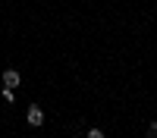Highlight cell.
Instances as JSON below:
<instances>
[{"instance_id": "obj_1", "label": "cell", "mask_w": 157, "mask_h": 138, "mask_svg": "<svg viewBox=\"0 0 157 138\" xmlns=\"http://www.w3.org/2000/svg\"><path fill=\"white\" fill-rule=\"evenodd\" d=\"M0 85H3V88H13V91H16V88L22 85V75H19V69H6L3 75H0Z\"/></svg>"}, {"instance_id": "obj_2", "label": "cell", "mask_w": 157, "mask_h": 138, "mask_svg": "<svg viewBox=\"0 0 157 138\" xmlns=\"http://www.w3.org/2000/svg\"><path fill=\"white\" fill-rule=\"evenodd\" d=\"M25 122H29L32 129H38V125L44 122V110L41 107H29V110H25Z\"/></svg>"}, {"instance_id": "obj_3", "label": "cell", "mask_w": 157, "mask_h": 138, "mask_svg": "<svg viewBox=\"0 0 157 138\" xmlns=\"http://www.w3.org/2000/svg\"><path fill=\"white\" fill-rule=\"evenodd\" d=\"M85 138H107V135H104L101 129H88V132H85Z\"/></svg>"}, {"instance_id": "obj_4", "label": "cell", "mask_w": 157, "mask_h": 138, "mask_svg": "<svg viewBox=\"0 0 157 138\" xmlns=\"http://www.w3.org/2000/svg\"><path fill=\"white\" fill-rule=\"evenodd\" d=\"M145 138H157V119L148 125V132H145Z\"/></svg>"}, {"instance_id": "obj_5", "label": "cell", "mask_w": 157, "mask_h": 138, "mask_svg": "<svg viewBox=\"0 0 157 138\" xmlns=\"http://www.w3.org/2000/svg\"><path fill=\"white\" fill-rule=\"evenodd\" d=\"M0 94H3V100H6V104H13V97H16V94H13V88H3Z\"/></svg>"}]
</instances>
